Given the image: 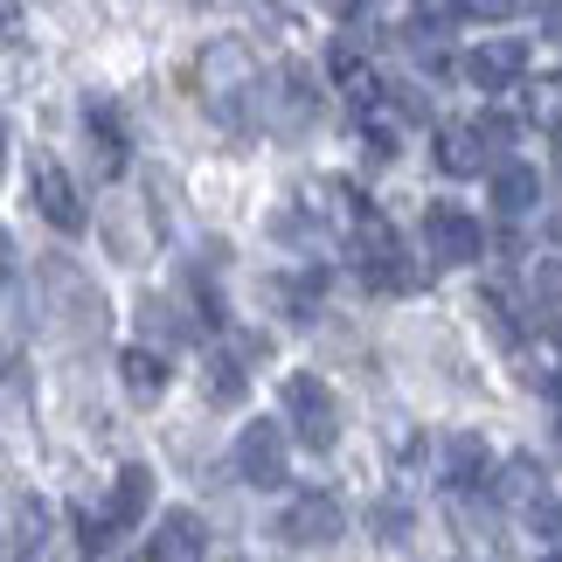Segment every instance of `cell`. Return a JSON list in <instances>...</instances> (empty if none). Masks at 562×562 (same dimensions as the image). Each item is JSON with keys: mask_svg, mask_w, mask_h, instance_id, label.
I'll use <instances>...</instances> for the list:
<instances>
[{"mask_svg": "<svg viewBox=\"0 0 562 562\" xmlns=\"http://www.w3.org/2000/svg\"><path fill=\"white\" fill-rule=\"evenodd\" d=\"M340 528H348V514H340L334 493H299L285 507V542H299V549H327V542H340Z\"/></svg>", "mask_w": 562, "mask_h": 562, "instance_id": "cell-6", "label": "cell"}, {"mask_svg": "<svg viewBox=\"0 0 562 562\" xmlns=\"http://www.w3.org/2000/svg\"><path fill=\"white\" fill-rule=\"evenodd\" d=\"M285 417H292V430L313 451H334V438H340V403H334V389L319 382V375H285Z\"/></svg>", "mask_w": 562, "mask_h": 562, "instance_id": "cell-1", "label": "cell"}, {"mask_svg": "<svg viewBox=\"0 0 562 562\" xmlns=\"http://www.w3.org/2000/svg\"><path fill=\"white\" fill-rule=\"evenodd\" d=\"M313 112H319V83H313V70H306V63H285V70H278V125H285V133H299Z\"/></svg>", "mask_w": 562, "mask_h": 562, "instance_id": "cell-10", "label": "cell"}, {"mask_svg": "<svg viewBox=\"0 0 562 562\" xmlns=\"http://www.w3.org/2000/svg\"><path fill=\"white\" fill-rule=\"evenodd\" d=\"M480 154H486V146H480V133H472V125H445V133H438V160L451 167V175H472V167H480Z\"/></svg>", "mask_w": 562, "mask_h": 562, "instance_id": "cell-17", "label": "cell"}, {"mask_svg": "<svg viewBox=\"0 0 562 562\" xmlns=\"http://www.w3.org/2000/svg\"><path fill=\"white\" fill-rule=\"evenodd\" d=\"M83 125L98 133V154H104V167L119 175V167H125V133H119V112L98 98V104H83Z\"/></svg>", "mask_w": 562, "mask_h": 562, "instance_id": "cell-16", "label": "cell"}, {"mask_svg": "<svg viewBox=\"0 0 562 562\" xmlns=\"http://www.w3.org/2000/svg\"><path fill=\"white\" fill-rule=\"evenodd\" d=\"M14 369V348H8V340H0V375H8Z\"/></svg>", "mask_w": 562, "mask_h": 562, "instance_id": "cell-22", "label": "cell"}, {"mask_svg": "<svg viewBox=\"0 0 562 562\" xmlns=\"http://www.w3.org/2000/svg\"><path fill=\"white\" fill-rule=\"evenodd\" d=\"M119 382H125V396H133V403H160L167 396V361L154 348H125L119 355Z\"/></svg>", "mask_w": 562, "mask_h": 562, "instance_id": "cell-11", "label": "cell"}, {"mask_svg": "<svg viewBox=\"0 0 562 562\" xmlns=\"http://www.w3.org/2000/svg\"><path fill=\"white\" fill-rule=\"evenodd\" d=\"M424 244H430L438 265H480L486 229H480V215H465L459 202H438V209H424Z\"/></svg>", "mask_w": 562, "mask_h": 562, "instance_id": "cell-2", "label": "cell"}, {"mask_svg": "<svg viewBox=\"0 0 562 562\" xmlns=\"http://www.w3.org/2000/svg\"><path fill=\"white\" fill-rule=\"evenodd\" d=\"M493 202H501V215H528L535 202H542V181H535V167H521V160L493 167Z\"/></svg>", "mask_w": 562, "mask_h": 562, "instance_id": "cell-12", "label": "cell"}, {"mask_svg": "<svg viewBox=\"0 0 562 562\" xmlns=\"http://www.w3.org/2000/svg\"><path fill=\"white\" fill-rule=\"evenodd\" d=\"M555 160H562V133H555Z\"/></svg>", "mask_w": 562, "mask_h": 562, "instance_id": "cell-24", "label": "cell"}, {"mask_svg": "<svg viewBox=\"0 0 562 562\" xmlns=\"http://www.w3.org/2000/svg\"><path fill=\"white\" fill-rule=\"evenodd\" d=\"M202 555H209V528H202V514H194V507L160 514V535L146 542V562H202Z\"/></svg>", "mask_w": 562, "mask_h": 562, "instance_id": "cell-9", "label": "cell"}, {"mask_svg": "<svg viewBox=\"0 0 562 562\" xmlns=\"http://www.w3.org/2000/svg\"><path fill=\"white\" fill-rule=\"evenodd\" d=\"M542 535H549V549H555V555H562V501H555V507H549V514H542Z\"/></svg>", "mask_w": 562, "mask_h": 562, "instance_id": "cell-20", "label": "cell"}, {"mask_svg": "<svg viewBox=\"0 0 562 562\" xmlns=\"http://www.w3.org/2000/svg\"><path fill=\"white\" fill-rule=\"evenodd\" d=\"M29 194H35L42 223L63 229V236H77L83 223H91V215H83V202H77V181L63 175V160H49V154H35V160H29Z\"/></svg>", "mask_w": 562, "mask_h": 562, "instance_id": "cell-3", "label": "cell"}, {"mask_svg": "<svg viewBox=\"0 0 562 562\" xmlns=\"http://www.w3.org/2000/svg\"><path fill=\"white\" fill-rule=\"evenodd\" d=\"M521 70H528V42H514V35H493V42H480V49L465 56V83H472V91H507Z\"/></svg>", "mask_w": 562, "mask_h": 562, "instance_id": "cell-8", "label": "cell"}, {"mask_svg": "<svg viewBox=\"0 0 562 562\" xmlns=\"http://www.w3.org/2000/svg\"><path fill=\"white\" fill-rule=\"evenodd\" d=\"M236 472H244V486H257V493L285 486V480H292V465H285V430H278V424H244V438H236Z\"/></svg>", "mask_w": 562, "mask_h": 562, "instance_id": "cell-5", "label": "cell"}, {"mask_svg": "<svg viewBox=\"0 0 562 562\" xmlns=\"http://www.w3.org/2000/svg\"><path fill=\"white\" fill-rule=\"evenodd\" d=\"M146 507H154V472H146V465H125L119 486H112V521L133 528V521H146Z\"/></svg>", "mask_w": 562, "mask_h": 562, "instance_id": "cell-13", "label": "cell"}, {"mask_svg": "<svg viewBox=\"0 0 562 562\" xmlns=\"http://www.w3.org/2000/svg\"><path fill=\"white\" fill-rule=\"evenodd\" d=\"M542 562H562V555H555V549H549V555H542Z\"/></svg>", "mask_w": 562, "mask_h": 562, "instance_id": "cell-25", "label": "cell"}, {"mask_svg": "<svg viewBox=\"0 0 562 562\" xmlns=\"http://www.w3.org/2000/svg\"><path fill=\"white\" fill-rule=\"evenodd\" d=\"M0 167H8V119H0Z\"/></svg>", "mask_w": 562, "mask_h": 562, "instance_id": "cell-23", "label": "cell"}, {"mask_svg": "<svg viewBox=\"0 0 562 562\" xmlns=\"http://www.w3.org/2000/svg\"><path fill=\"white\" fill-rule=\"evenodd\" d=\"M0 278H14V265H8V236H0Z\"/></svg>", "mask_w": 562, "mask_h": 562, "instance_id": "cell-21", "label": "cell"}, {"mask_svg": "<svg viewBox=\"0 0 562 562\" xmlns=\"http://www.w3.org/2000/svg\"><path fill=\"white\" fill-rule=\"evenodd\" d=\"M528 313L542 319V327L562 319V265H555V257H549V265H535V278H528Z\"/></svg>", "mask_w": 562, "mask_h": 562, "instance_id": "cell-15", "label": "cell"}, {"mask_svg": "<svg viewBox=\"0 0 562 562\" xmlns=\"http://www.w3.org/2000/svg\"><path fill=\"white\" fill-rule=\"evenodd\" d=\"M42 285H49V299L63 306V319H70L77 334H98L104 327V292L70 265V257H49V265H42Z\"/></svg>", "mask_w": 562, "mask_h": 562, "instance_id": "cell-4", "label": "cell"}, {"mask_svg": "<svg viewBox=\"0 0 562 562\" xmlns=\"http://www.w3.org/2000/svg\"><path fill=\"white\" fill-rule=\"evenodd\" d=\"M501 493H507L514 507H542V501H549V486H542V465H535V459H514Z\"/></svg>", "mask_w": 562, "mask_h": 562, "instance_id": "cell-19", "label": "cell"}, {"mask_svg": "<svg viewBox=\"0 0 562 562\" xmlns=\"http://www.w3.org/2000/svg\"><path fill=\"white\" fill-rule=\"evenodd\" d=\"M445 465H451V486H480L486 465H493V451H486V438L459 430V438H451V451H445Z\"/></svg>", "mask_w": 562, "mask_h": 562, "instance_id": "cell-14", "label": "cell"}, {"mask_svg": "<svg viewBox=\"0 0 562 562\" xmlns=\"http://www.w3.org/2000/svg\"><path fill=\"white\" fill-rule=\"evenodd\" d=\"M202 382H209V403H244V369H236V355H209L202 361Z\"/></svg>", "mask_w": 562, "mask_h": 562, "instance_id": "cell-18", "label": "cell"}, {"mask_svg": "<svg viewBox=\"0 0 562 562\" xmlns=\"http://www.w3.org/2000/svg\"><path fill=\"white\" fill-rule=\"evenodd\" d=\"M202 91L209 104L229 119V98L236 91H257V70H250V56H244V42H215V49L202 56Z\"/></svg>", "mask_w": 562, "mask_h": 562, "instance_id": "cell-7", "label": "cell"}]
</instances>
